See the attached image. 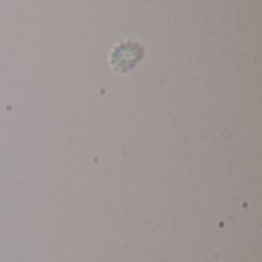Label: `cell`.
<instances>
[{
	"label": "cell",
	"instance_id": "1",
	"mask_svg": "<svg viewBox=\"0 0 262 262\" xmlns=\"http://www.w3.org/2000/svg\"><path fill=\"white\" fill-rule=\"evenodd\" d=\"M146 57V48L137 40H121L112 46L107 55V64L117 75H126L135 71Z\"/></svg>",
	"mask_w": 262,
	"mask_h": 262
}]
</instances>
